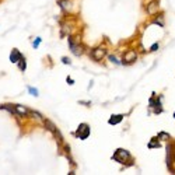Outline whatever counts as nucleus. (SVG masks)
Segmentation results:
<instances>
[{
  "label": "nucleus",
  "instance_id": "21",
  "mask_svg": "<svg viewBox=\"0 0 175 175\" xmlns=\"http://www.w3.org/2000/svg\"><path fill=\"white\" fill-rule=\"evenodd\" d=\"M67 83H69L70 85H73V84H74V81H73V79H70V77H67Z\"/></svg>",
  "mask_w": 175,
  "mask_h": 175
},
{
  "label": "nucleus",
  "instance_id": "8",
  "mask_svg": "<svg viewBox=\"0 0 175 175\" xmlns=\"http://www.w3.org/2000/svg\"><path fill=\"white\" fill-rule=\"evenodd\" d=\"M14 109H16L17 115H21V116L30 115V109H27L24 105H18V104H16V105H14Z\"/></svg>",
  "mask_w": 175,
  "mask_h": 175
},
{
  "label": "nucleus",
  "instance_id": "3",
  "mask_svg": "<svg viewBox=\"0 0 175 175\" xmlns=\"http://www.w3.org/2000/svg\"><path fill=\"white\" fill-rule=\"evenodd\" d=\"M69 46H70V51L74 53L76 56H80V55H83V52H84L83 45H80V39L74 41L73 37H69Z\"/></svg>",
  "mask_w": 175,
  "mask_h": 175
},
{
  "label": "nucleus",
  "instance_id": "4",
  "mask_svg": "<svg viewBox=\"0 0 175 175\" xmlns=\"http://www.w3.org/2000/svg\"><path fill=\"white\" fill-rule=\"evenodd\" d=\"M43 125H45V127L48 129L49 132H52V135H53V136H55L56 139H58L59 143H62V142H63V136L60 135L59 129H58L56 126H55V125H53V123L51 122V121H48V119H46V121H43Z\"/></svg>",
  "mask_w": 175,
  "mask_h": 175
},
{
  "label": "nucleus",
  "instance_id": "18",
  "mask_svg": "<svg viewBox=\"0 0 175 175\" xmlns=\"http://www.w3.org/2000/svg\"><path fill=\"white\" fill-rule=\"evenodd\" d=\"M62 63H64V64H72V60H70L69 58L63 56V58H62Z\"/></svg>",
  "mask_w": 175,
  "mask_h": 175
},
{
  "label": "nucleus",
  "instance_id": "12",
  "mask_svg": "<svg viewBox=\"0 0 175 175\" xmlns=\"http://www.w3.org/2000/svg\"><path fill=\"white\" fill-rule=\"evenodd\" d=\"M149 149H155V147H160V142H158V137H153L151 142L147 144Z\"/></svg>",
  "mask_w": 175,
  "mask_h": 175
},
{
  "label": "nucleus",
  "instance_id": "6",
  "mask_svg": "<svg viewBox=\"0 0 175 175\" xmlns=\"http://www.w3.org/2000/svg\"><path fill=\"white\" fill-rule=\"evenodd\" d=\"M137 59V53L135 52V51H127V52L123 53V63H133L135 60Z\"/></svg>",
  "mask_w": 175,
  "mask_h": 175
},
{
  "label": "nucleus",
  "instance_id": "20",
  "mask_svg": "<svg viewBox=\"0 0 175 175\" xmlns=\"http://www.w3.org/2000/svg\"><path fill=\"white\" fill-rule=\"evenodd\" d=\"M109 60H111V62H114V63H116V64H121V62H119V60H118V59L115 58L114 55H111V56H109Z\"/></svg>",
  "mask_w": 175,
  "mask_h": 175
},
{
  "label": "nucleus",
  "instance_id": "19",
  "mask_svg": "<svg viewBox=\"0 0 175 175\" xmlns=\"http://www.w3.org/2000/svg\"><path fill=\"white\" fill-rule=\"evenodd\" d=\"M39 43H41V38H37V39H35V42H32V46H34V49H37Z\"/></svg>",
  "mask_w": 175,
  "mask_h": 175
},
{
  "label": "nucleus",
  "instance_id": "7",
  "mask_svg": "<svg viewBox=\"0 0 175 175\" xmlns=\"http://www.w3.org/2000/svg\"><path fill=\"white\" fill-rule=\"evenodd\" d=\"M157 11H158V3L153 0V1H150L147 7H146V13L149 14V16H154V14H157Z\"/></svg>",
  "mask_w": 175,
  "mask_h": 175
},
{
  "label": "nucleus",
  "instance_id": "10",
  "mask_svg": "<svg viewBox=\"0 0 175 175\" xmlns=\"http://www.w3.org/2000/svg\"><path fill=\"white\" fill-rule=\"evenodd\" d=\"M123 119V115H112L109 119H108V123L109 125H118V123H121Z\"/></svg>",
  "mask_w": 175,
  "mask_h": 175
},
{
  "label": "nucleus",
  "instance_id": "22",
  "mask_svg": "<svg viewBox=\"0 0 175 175\" xmlns=\"http://www.w3.org/2000/svg\"><path fill=\"white\" fill-rule=\"evenodd\" d=\"M174 118H175V112H174Z\"/></svg>",
  "mask_w": 175,
  "mask_h": 175
},
{
  "label": "nucleus",
  "instance_id": "15",
  "mask_svg": "<svg viewBox=\"0 0 175 175\" xmlns=\"http://www.w3.org/2000/svg\"><path fill=\"white\" fill-rule=\"evenodd\" d=\"M153 22L160 27H164V16H158V18H155Z\"/></svg>",
  "mask_w": 175,
  "mask_h": 175
},
{
  "label": "nucleus",
  "instance_id": "13",
  "mask_svg": "<svg viewBox=\"0 0 175 175\" xmlns=\"http://www.w3.org/2000/svg\"><path fill=\"white\" fill-rule=\"evenodd\" d=\"M17 63H18V67H20V70H21V72H25V69H27V62H25V59H24V56H22V58L20 59V60H18Z\"/></svg>",
  "mask_w": 175,
  "mask_h": 175
},
{
  "label": "nucleus",
  "instance_id": "14",
  "mask_svg": "<svg viewBox=\"0 0 175 175\" xmlns=\"http://www.w3.org/2000/svg\"><path fill=\"white\" fill-rule=\"evenodd\" d=\"M157 137H158L160 140H165V142H167V140H170V135L167 132H160Z\"/></svg>",
  "mask_w": 175,
  "mask_h": 175
},
{
  "label": "nucleus",
  "instance_id": "11",
  "mask_svg": "<svg viewBox=\"0 0 175 175\" xmlns=\"http://www.w3.org/2000/svg\"><path fill=\"white\" fill-rule=\"evenodd\" d=\"M59 4H60V7H62V10L63 11H69L70 7H72L70 0H59Z\"/></svg>",
  "mask_w": 175,
  "mask_h": 175
},
{
  "label": "nucleus",
  "instance_id": "9",
  "mask_svg": "<svg viewBox=\"0 0 175 175\" xmlns=\"http://www.w3.org/2000/svg\"><path fill=\"white\" fill-rule=\"evenodd\" d=\"M22 58V55L20 53V51L18 49H11V53H10V62H13V63H17L20 59Z\"/></svg>",
  "mask_w": 175,
  "mask_h": 175
},
{
  "label": "nucleus",
  "instance_id": "5",
  "mask_svg": "<svg viewBox=\"0 0 175 175\" xmlns=\"http://www.w3.org/2000/svg\"><path fill=\"white\" fill-rule=\"evenodd\" d=\"M105 56H106V48H104V46H98V48H94L91 51V58L97 60V62L102 60Z\"/></svg>",
  "mask_w": 175,
  "mask_h": 175
},
{
  "label": "nucleus",
  "instance_id": "17",
  "mask_svg": "<svg viewBox=\"0 0 175 175\" xmlns=\"http://www.w3.org/2000/svg\"><path fill=\"white\" fill-rule=\"evenodd\" d=\"M160 48V45H158V42H155V43H153L151 45V48H150V52H154V51H157V49Z\"/></svg>",
  "mask_w": 175,
  "mask_h": 175
},
{
  "label": "nucleus",
  "instance_id": "2",
  "mask_svg": "<svg viewBox=\"0 0 175 175\" xmlns=\"http://www.w3.org/2000/svg\"><path fill=\"white\" fill-rule=\"evenodd\" d=\"M90 133H91L90 126L87 123H81V125H79L74 135H76V137H79L80 140H85V139L90 136Z\"/></svg>",
  "mask_w": 175,
  "mask_h": 175
},
{
  "label": "nucleus",
  "instance_id": "1",
  "mask_svg": "<svg viewBox=\"0 0 175 175\" xmlns=\"http://www.w3.org/2000/svg\"><path fill=\"white\" fill-rule=\"evenodd\" d=\"M112 160H115L118 163L123 164V163H126V161H132V155H130V153H129L127 150L118 149L114 153V155H112Z\"/></svg>",
  "mask_w": 175,
  "mask_h": 175
},
{
  "label": "nucleus",
  "instance_id": "16",
  "mask_svg": "<svg viewBox=\"0 0 175 175\" xmlns=\"http://www.w3.org/2000/svg\"><path fill=\"white\" fill-rule=\"evenodd\" d=\"M28 91H30V94L34 97H38L39 94H38V90L37 88H34V87H28Z\"/></svg>",
  "mask_w": 175,
  "mask_h": 175
}]
</instances>
